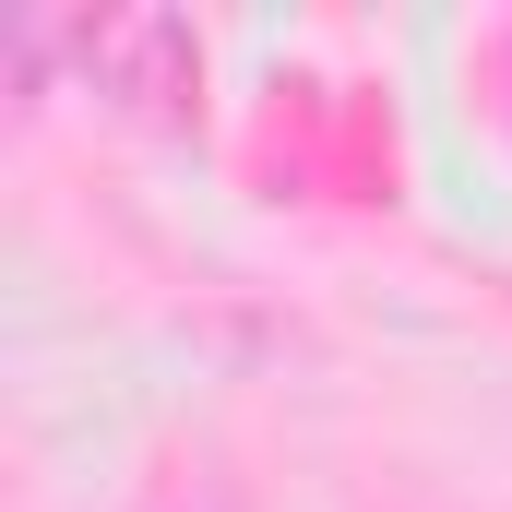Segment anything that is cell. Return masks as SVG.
Returning <instances> with one entry per match:
<instances>
[{
  "mask_svg": "<svg viewBox=\"0 0 512 512\" xmlns=\"http://www.w3.org/2000/svg\"><path fill=\"white\" fill-rule=\"evenodd\" d=\"M72 72H84V96H108V108L143 120V131H191L203 120V36H191V12H167V0L84 12V24H72Z\"/></svg>",
  "mask_w": 512,
  "mask_h": 512,
  "instance_id": "1",
  "label": "cell"
}]
</instances>
